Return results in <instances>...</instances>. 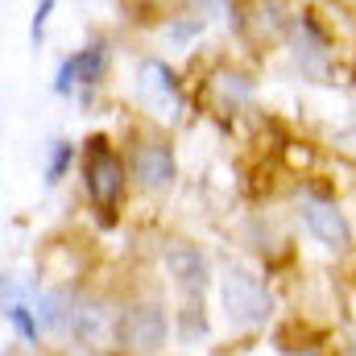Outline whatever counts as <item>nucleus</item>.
I'll use <instances>...</instances> for the list:
<instances>
[{
  "mask_svg": "<svg viewBox=\"0 0 356 356\" xmlns=\"http://www.w3.org/2000/svg\"><path fill=\"white\" fill-rule=\"evenodd\" d=\"M224 307L228 319L241 327H261L273 315V294L261 277H253L249 269H228L224 273Z\"/></svg>",
  "mask_w": 356,
  "mask_h": 356,
  "instance_id": "1",
  "label": "nucleus"
},
{
  "mask_svg": "<svg viewBox=\"0 0 356 356\" xmlns=\"http://www.w3.org/2000/svg\"><path fill=\"white\" fill-rule=\"evenodd\" d=\"M83 175H88V191L95 199L99 211H112L120 203V191H124V170L116 162V154L108 149V141H88V158H83Z\"/></svg>",
  "mask_w": 356,
  "mask_h": 356,
  "instance_id": "2",
  "label": "nucleus"
},
{
  "mask_svg": "<svg viewBox=\"0 0 356 356\" xmlns=\"http://www.w3.org/2000/svg\"><path fill=\"white\" fill-rule=\"evenodd\" d=\"M166 336H170V323H166V311L158 302H141V307L124 311V319H120V340L129 353H158L166 344Z\"/></svg>",
  "mask_w": 356,
  "mask_h": 356,
  "instance_id": "3",
  "label": "nucleus"
},
{
  "mask_svg": "<svg viewBox=\"0 0 356 356\" xmlns=\"http://www.w3.org/2000/svg\"><path fill=\"white\" fill-rule=\"evenodd\" d=\"M302 224H307V232H311L323 249L344 253V249L353 245V228H348L344 211H340L336 203H327V199H302Z\"/></svg>",
  "mask_w": 356,
  "mask_h": 356,
  "instance_id": "4",
  "label": "nucleus"
},
{
  "mask_svg": "<svg viewBox=\"0 0 356 356\" xmlns=\"http://www.w3.org/2000/svg\"><path fill=\"white\" fill-rule=\"evenodd\" d=\"M104 67H108V46L104 42H91L79 54H71L63 67H58V79H54V91L67 95L71 88H91L104 79Z\"/></svg>",
  "mask_w": 356,
  "mask_h": 356,
  "instance_id": "5",
  "label": "nucleus"
},
{
  "mask_svg": "<svg viewBox=\"0 0 356 356\" xmlns=\"http://www.w3.org/2000/svg\"><path fill=\"white\" fill-rule=\"evenodd\" d=\"M166 269H170V277H175V286L182 290V298H203V290H207V257L199 253V249H191V245H175L170 253H166Z\"/></svg>",
  "mask_w": 356,
  "mask_h": 356,
  "instance_id": "6",
  "label": "nucleus"
},
{
  "mask_svg": "<svg viewBox=\"0 0 356 356\" xmlns=\"http://www.w3.org/2000/svg\"><path fill=\"white\" fill-rule=\"evenodd\" d=\"M141 99L154 104V108L166 112V116H175L178 108H182L178 83H175V75H170L166 63H145V67H141Z\"/></svg>",
  "mask_w": 356,
  "mask_h": 356,
  "instance_id": "7",
  "label": "nucleus"
},
{
  "mask_svg": "<svg viewBox=\"0 0 356 356\" xmlns=\"http://www.w3.org/2000/svg\"><path fill=\"white\" fill-rule=\"evenodd\" d=\"M133 170L137 178L145 182V186H170L175 182V154L166 149V145H141L137 154H133Z\"/></svg>",
  "mask_w": 356,
  "mask_h": 356,
  "instance_id": "8",
  "label": "nucleus"
},
{
  "mask_svg": "<svg viewBox=\"0 0 356 356\" xmlns=\"http://www.w3.org/2000/svg\"><path fill=\"white\" fill-rule=\"evenodd\" d=\"M178 332H182V340H199L203 332H207V315H203V307H199V298H186V307H182V315H178Z\"/></svg>",
  "mask_w": 356,
  "mask_h": 356,
  "instance_id": "9",
  "label": "nucleus"
},
{
  "mask_svg": "<svg viewBox=\"0 0 356 356\" xmlns=\"http://www.w3.org/2000/svg\"><path fill=\"white\" fill-rule=\"evenodd\" d=\"M71 158H75V145H71V141H54V145H50V162H46V182H50V186L67 175Z\"/></svg>",
  "mask_w": 356,
  "mask_h": 356,
  "instance_id": "10",
  "label": "nucleus"
},
{
  "mask_svg": "<svg viewBox=\"0 0 356 356\" xmlns=\"http://www.w3.org/2000/svg\"><path fill=\"white\" fill-rule=\"evenodd\" d=\"M4 315L13 319V327L21 332V340H29V344H38V327H42V323H38V315H33L29 307H21V302H13V307H8Z\"/></svg>",
  "mask_w": 356,
  "mask_h": 356,
  "instance_id": "11",
  "label": "nucleus"
},
{
  "mask_svg": "<svg viewBox=\"0 0 356 356\" xmlns=\"http://www.w3.org/2000/svg\"><path fill=\"white\" fill-rule=\"evenodd\" d=\"M54 13V0H38V8H33V21H29V38H33V46L42 42V33H46V17Z\"/></svg>",
  "mask_w": 356,
  "mask_h": 356,
  "instance_id": "12",
  "label": "nucleus"
},
{
  "mask_svg": "<svg viewBox=\"0 0 356 356\" xmlns=\"http://www.w3.org/2000/svg\"><path fill=\"white\" fill-rule=\"evenodd\" d=\"M203 29V17H182V21H175L166 33H170V42H186V38H195Z\"/></svg>",
  "mask_w": 356,
  "mask_h": 356,
  "instance_id": "13",
  "label": "nucleus"
},
{
  "mask_svg": "<svg viewBox=\"0 0 356 356\" xmlns=\"http://www.w3.org/2000/svg\"><path fill=\"white\" fill-rule=\"evenodd\" d=\"M13 298H17L13 282H8V277H0V311H8V307H13Z\"/></svg>",
  "mask_w": 356,
  "mask_h": 356,
  "instance_id": "14",
  "label": "nucleus"
},
{
  "mask_svg": "<svg viewBox=\"0 0 356 356\" xmlns=\"http://www.w3.org/2000/svg\"><path fill=\"white\" fill-rule=\"evenodd\" d=\"M307 356H311V353H307Z\"/></svg>",
  "mask_w": 356,
  "mask_h": 356,
  "instance_id": "15",
  "label": "nucleus"
}]
</instances>
